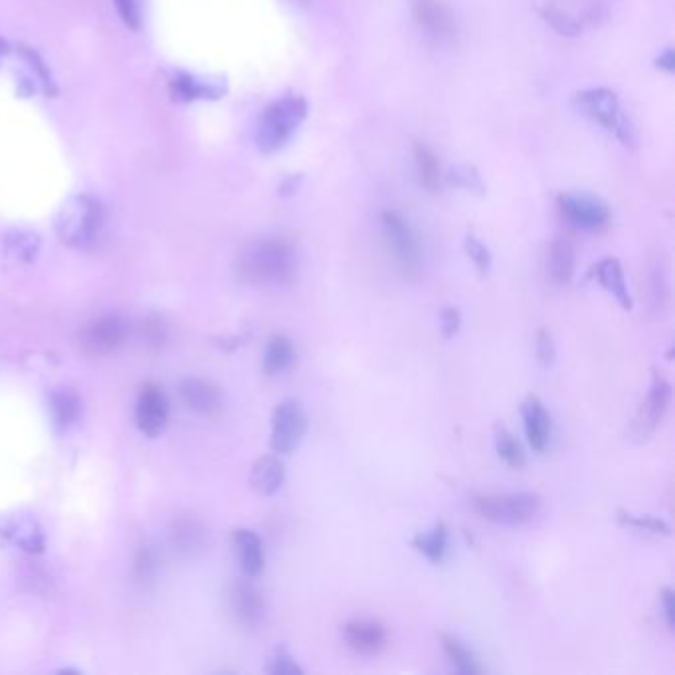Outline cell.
<instances>
[{"mask_svg": "<svg viewBox=\"0 0 675 675\" xmlns=\"http://www.w3.org/2000/svg\"><path fill=\"white\" fill-rule=\"evenodd\" d=\"M299 268L297 248L286 236H266L250 242L236 260L238 276L260 288H286Z\"/></svg>", "mask_w": 675, "mask_h": 675, "instance_id": "1", "label": "cell"}, {"mask_svg": "<svg viewBox=\"0 0 675 675\" xmlns=\"http://www.w3.org/2000/svg\"><path fill=\"white\" fill-rule=\"evenodd\" d=\"M474 513L483 521L503 527H521L539 517L543 497L533 491H505V493H474L470 497Z\"/></svg>", "mask_w": 675, "mask_h": 675, "instance_id": "2", "label": "cell"}, {"mask_svg": "<svg viewBox=\"0 0 675 675\" xmlns=\"http://www.w3.org/2000/svg\"><path fill=\"white\" fill-rule=\"evenodd\" d=\"M307 117V101L301 96H286L274 101L258 121L256 143L262 153H276L290 143L293 133Z\"/></svg>", "mask_w": 675, "mask_h": 675, "instance_id": "3", "label": "cell"}, {"mask_svg": "<svg viewBox=\"0 0 675 675\" xmlns=\"http://www.w3.org/2000/svg\"><path fill=\"white\" fill-rule=\"evenodd\" d=\"M56 228L64 244L88 248L96 244L105 228V210L92 196H74L64 204Z\"/></svg>", "mask_w": 675, "mask_h": 675, "instance_id": "4", "label": "cell"}, {"mask_svg": "<svg viewBox=\"0 0 675 675\" xmlns=\"http://www.w3.org/2000/svg\"><path fill=\"white\" fill-rule=\"evenodd\" d=\"M386 250L394 266L404 276H418L424 264V248L420 236L410 222L396 210H385L381 216Z\"/></svg>", "mask_w": 675, "mask_h": 675, "instance_id": "5", "label": "cell"}, {"mask_svg": "<svg viewBox=\"0 0 675 675\" xmlns=\"http://www.w3.org/2000/svg\"><path fill=\"white\" fill-rule=\"evenodd\" d=\"M670 406H672V385L660 371H654L648 394L640 404L632 424L634 438H638L640 442L652 438L664 424Z\"/></svg>", "mask_w": 675, "mask_h": 675, "instance_id": "6", "label": "cell"}, {"mask_svg": "<svg viewBox=\"0 0 675 675\" xmlns=\"http://www.w3.org/2000/svg\"><path fill=\"white\" fill-rule=\"evenodd\" d=\"M307 434V414L299 400H282L272 414L270 446L274 454H291L299 448Z\"/></svg>", "mask_w": 675, "mask_h": 675, "instance_id": "7", "label": "cell"}, {"mask_svg": "<svg viewBox=\"0 0 675 675\" xmlns=\"http://www.w3.org/2000/svg\"><path fill=\"white\" fill-rule=\"evenodd\" d=\"M575 103H577L580 113H584L592 121L600 123L610 133H616L626 145L632 141L630 129H628L626 119L622 117V111H620V101L612 90H606V88L584 90V92H579L575 96Z\"/></svg>", "mask_w": 675, "mask_h": 675, "instance_id": "8", "label": "cell"}, {"mask_svg": "<svg viewBox=\"0 0 675 675\" xmlns=\"http://www.w3.org/2000/svg\"><path fill=\"white\" fill-rule=\"evenodd\" d=\"M557 202L563 218L584 232H600L612 222L610 206L598 196L563 193Z\"/></svg>", "mask_w": 675, "mask_h": 675, "instance_id": "9", "label": "cell"}, {"mask_svg": "<svg viewBox=\"0 0 675 675\" xmlns=\"http://www.w3.org/2000/svg\"><path fill=\"white\" fill-rule=\"evenodd\" d=\"M343 642L353 654L373 658V656L383 654L388 648L390 634L381 620L357 616L345 622Z\"/></svg>", "mask_w": 675, "mask_h": 675, "instance_id": "10", "label": "cell"}, {"mask_svg": "<svg viewBox=\"0 0 675 675\" xmlns=\"http://www.w3.org/2000/svg\"><path fill=\"white\" fill-rule=\"evenodd\" d=\"M127 333V323L119 315H103L82 327L80 347L88 355H109L125 343Z\"/></svg>", "mask_w": 675, "mask_h": 675, "instance_id": "11", "label": "cell"}, {"mask_svg": "<svg viewBox=\"0 0 675 675\" xmlns=\"http://www.w3.org/2000/svg\"><path fill=\"white\" fill-rule=\"evenodd\" d=\"M228 606L234 620L246 630H254L264 622L266 600L260 588L250 580H234L230 584Z\"/></svg>", "mask_w": 675, "mask_h": 675, "instance_id": "12", "label": "cell"}, {"mask_svg": "<svg viewBox=\"0 0 675 675\" xmlns=\"http://www.w3.org/2000/svg\"><path fill=\"white\" fill-rule=\"evenodd\" d=\"M169 398L163 390V386L155 385V383H147L141 388L139 398H137V410H135V418H137V426L145 436H159L169 422Z\"/></svg>", "mask_w": 675, "mask_h": 675, "instance_id": "13", "label": "cell"}, {"mask_svg": "<svg viewBox=\"0 0 675 675\" xmlns=\"http://www.w3.org/2000/svg\"><path fill=\"white\" fill-rule=\"evenodd\" d=\"M414 20L426 38L434 42H448L456 34V22L452 12L440 0H416Z\"/></svg>", "mask_w": 675, "mask_h": 675, "instance_id": "14", "label": "cell"}, {"mask_svg": "<svg viewBox=\"0 0 675 675\" xmlns=\"http://www.w3.org/2000/svg\"><path fill=\"white\" fill-rule=\"evenodd\" d=\"M521 418L529 446L535 452H545L553 436V418L539 396L529 394L521 402Z\"/></svg>", "mask_w": 675, "mask_h": 675, "instance_id": "15", "label": "cell"}, {"mask_svg": "<svg viewBox=\"0 0 675 675\" xmlns=\"http://www.w3.org/2000/svg\"><path fill=\"white\" fill-rule=\"evenodd\" d=\"M179 392H181L183 402L196 414L216 418L224 410V396L220 388L210 381L189 377L181 383Z\"/></svg>", "mask_w": 675, "mask_h": 675, "instance_id": "16", "label": "cell"}, {"mask_svg": "<svg viewBox=\"0 0 675 675\" xmlns=\"http://www.w3.org/2000/svg\"><path fill=\"white\" fill-rule=\"evenodd\" d=\"M590 278L596 280L602 290L608 291L624 311H632L634 301H632V295L626 284V276H624V270L618 258L610 256V258L596 262L590 270Z\"/></svg>", "mask_w": 675, "mask_h": 675, "instance_id": "17", "label": "cell"}, {"mask_svg": "<svg viewBox=\"0 0 675 675\" xmlns=\"http://www.w3.org/2000/svg\"><path fill=\"white\" fill-rule=\"evenodd\" d=\"M232 545L244 575L246 577L262 575L266 567V551L260 535L250 529H236L232 535Z\"/></svg>", "mask_w": 675, "mask_h": 675, "instance_id": "18", "label": "cell"}, {"mask_svg": "<svg viewBox=\"0 0 675 675\" xmlns=\"http://www.w3.org/2000/svg\"><path fill=\"white\" fill-rule=\"evenodd\" d=\"M284 482H286V466L278 456L268 454L254 462L250 472V485L258 495L272 497L282 489Z\"/></svg>", "mask_w": 675, "mask_h": 675, "instance_id": "19", "label": "cell"}, {"mask_svg": "<svg viewBox=\"0 0 675 675\" xmlns=\"http://www.w3.org/2000/svg\"><path fill=\"white\" fill-rule=\"evenodd\" d=\"M577 258H575V246L567 238H555L549 246V258H547V274L553 284L567 286L575 278Z\"/></svg>", "mask_w": 675, "mask_h": 675, "instance_id": "20", "label": "cell"}, {"mask_svg": "<svg viewBox=\"0 0 675 675\" xmlns=\"http://www.w3.org/2000/svg\"><path fill=\"white\" fill-rule=\"evenodd\" d=\"M410 547L432 565L444 563L450 547V529L446 521H438L432 529L418 533L410 539Z\"/></svg>", "mask_w": 675, "mask_h": 675, "instance_id": "21", "label": "cell"}, {"mask_svg": "<svg viewBox=\"0 0 675 675\" xmlns=\"http://www.w3.org/2000/svg\"><path fill=\"white\" fill-rule=\"evenodd\" d=\"M297 353L295 347L291 343L290 337L286 335H274L264 351V373L268 377H280L284 373H288L291 367L295 365Z\"/></svg>", "mask_w": 675, "mask_h": 675, "instance_id": "22", "label": "cell"}, {"mask_svg": "<svg viewBox=\"0 0 675 675\" xmlns=\"http://www.w3.org/2000/svg\"><path fill=\"white\" fill-rule=\"evenodd\" d=\"M50 410L58 428H72L82 416V400L68 388H56L50 392Z\"/></svg>", "mask_w": 675, "mask_h": 675, "instance_id": "23", "label": "cell"}, {"mask_svg": "<svg viewBox=\"0 0 675 675\" xmlns=\"http://www.w3.org/2000/svg\"><path fill=\"white\" fill-rule=\"evenodd\" d=\"M440 644L442 650L446 654V658L450 660V664L454 666V670L462 675H480L483 672L476 654L456 636L452 634H440Z\"/></svg>", "mask_w": 675, "mask_h": 675, "instance_id": "24", "label": "cell"}, {"mask_svg": "<svg viewBox=\"0 0 675 675\" xmlns=\"http://www.w3.org/2000/svg\"><path fill=\"white\" fill-rule=\"evenodd\" d=\"M493 442H495V452L505 466H509L513 470L525 468V464H527L525 450H523L521 442L517 440V436L507 426L495 424Z\"/></svg>", "mask_w": 675, "mask_h": 675, "instance_id": "25", "label": "cell"}, {"mask_svg": "<svg viewBox=\"0 0 675 675\" xmlns=\"http://www.w3.org/2000/svg\"><path fill=\"white\" fill-rule=\"evenodd\" d=\"M414 165H416V173H418V181L420 185L430 191L436 193L440 189L442 183V175H440V165L436 155L422 143L414 145Z\"/></svg>", "mask_w": 675, "mask_h": 675, "instance_id": "26", "label": "cell"}, {"mask_svg": "<svg viewBox=\"0 0 675 675\" xmlns=\"http://www.w3.org/2000/svg\"><path fill=\"white\" fill-rule=\"evenodd\" d=\"M171 535L175 547H179V551H185L187 555L202 551L208 545V531L198 521L179 523Z\"/></svg>", "mask_w": 675, "mask_h": 675, "instance_id": "27", "label": "cell"}, {"mask_svg": "<svg viewBox=\"0 0 675 675\" xmlns=\"http://www.w3.org/2000/svg\"><path fill=\"white\" fill-rule=\"evenodd\" d=\"M616 521L622 527L646 531V533H652V535H664V537L672 535L670 523L662 517H656V515H636V513H630L626 509H620L616 513Z\"/></svg>", "mask_w": 675, "mask_h": 675, "instance_id": "28", "label": "cell"}, {"mask_svg": "<svg viewBox=\"0 0 675 675\" xmlns=\"http://www.w3.org/2000/svg\"><path fill=\"white\" fill-rule=\"evenodd\" d=\"M12 539L16 545H20L24 551H30V553H38L42 551L44 547V539H42V533L40 529L32 523V521H22L18 523L14 529H12Z\"/></svg>", "mask_w": 675, "mask_h": 675, "instance_id": "29", "label": "cell"}, {"mask_svg": "<svg viewBox=\"0 0 675 675\" xmlns=\"http://www.w3.org/2000/svg\"><path fill=\"white\" fill-rule=\"evenodd\" d=\"M464 248H466L468 258L472 260V264L480 272V276H487L489 270H491V264H493V256H491L489 248L483 244L476 234H468L466 236Z\"/></svg>", "mask_w": 675, "mask_h": 675, "instance_id": "30", "label": "cell"}, {"mask_svg": "<svg viewBox=\"0 0 675 675\" xmlns=\"http://www.w3.org/2000/svg\"><path fill=\"white\" fill-rule=\"evenodd\" d=\"M266 672L272 675H301L303 668L297 664L286 646H278L266 666Z\"/></svg>", "mask_w": 675, "mask_h": 675, "instance_id": "31", "label": "cell"}, {"mask_svg": "<svg viewBox=\"0 0 675 675\" xmlns=\"http://www.w3.org/2000/svg\"><path fill=\"white\" fill-rule=\"evenodd\" d=\"M535 355H537V361H539V365L543 369H551L553 367L555 357H557V347H555L553 331L549 327L539 329L537 339H535Z\"/></svg>", "mask_w": 675, "mask_h": 675, "instance_id": "32", "label": "cell"}, {"mask_svg": "<svg viewBox=\"0 0 675 675\" xmlns=\"http://www.w3.org/2000/svg\"><path fill=\"white\" fill-rule=\"evenodd\" d=\"M541 14L563 36H577L580 32L579 22H575L571 16H567L563 10H559L555 6L543 8Z\"/></svg>", "mask_w": 675, "mask_h": 675, "instance_id": "33", "label": "cell"}, {"mask_svg": "<svg viewBox=\"0 0 675 675\" xmlns=\"http://www.w3.org/2000/svg\"><path fill=\"white\" fill-rule=\"evenodd\" d=\"M450 179H452V183H456L458 187H462L466 191L483 193L482 177H480V173L474 167H468V165L454 167L450 171Z\"/></svg>", "mask_w": 675, "mask_h": 675, "instance_id": "34", "label": "cell"}, {"mask_svg": "<svg viewBox=\"0 0 675 675\" xmlns=\"http://www.w3.org/2000/svg\"><path fill=\"white\" fill-rule=\"evenodd\" d=\"M462 327V311L456 305H448L440 311V329L444 339H454Z\"/></svg>", "mask_w": 675, "mask_h": 675, "instance_id": "35", "label": "cell"}, {"mask_svg": "<svg viewBox=\"0 0 675 675\" xmlns=\"http://www.w3.org/2000/svg\"><path fill=\"white\" fill-rule=\"evenodd\" d=\"M119 18L129 28L141 26V0H113Z\"/></svg>", "mask_w": 675, "mask_h": 675, "instance_id": "36", "label": "cell"}, {"mask_svg": "<svg viewBox=\"0 0 675 675\" xmlns=\"http://www.w3.org/2000/svg\"><path fill=\"white\" fill-rule=\"evenodd\" d=\"M660 604L664 610V620L670 632H674L675 624V592L672 586H662L660 590Z\"/></svg>", "mask_w": 675, "mask_h": 675, "instance_id": "37", "label": "cell"}, {"mask_svg": "<svg viewBox=\"0 0 675 675\" xmlns=\"http://www.w3.org/2000/svg\"><path fill=\"white\" fill-rule=\"evenodd\" d=\"M656 64H658V68L660 70H664V72H668V74H674L675 72V54L674 50L672 48H668L658 60H656Z\"/></svg>", "mask_w": 675, "mask_h": 675, "instance_id": "38", "label": "cell"}]
</instances>
